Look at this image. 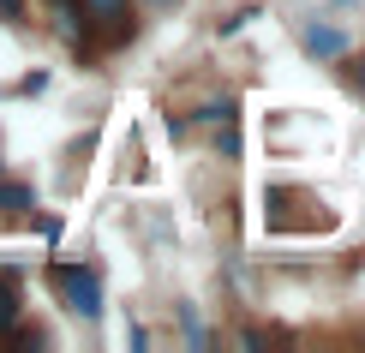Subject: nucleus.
I'll return each mask as SVG.
<instances>
[{"label": "nucleus", "instance_id": "0eeeda50", "mask_svg": "<svg viewBox=\"0 0 365 353\" xmlns=\"http://www.w3.org/2000/svg\"><path fill=\"white\" fill-rule=\"evenodd\" d=\"M341 60H347V54H341ZM341 72H347V84H354V96H365V54H354Z\"/></svg>", "mask_w": 365, "mask_h": 353}, {"label": "nucleus", "instance_id": "1a4fd4ad", "mask_svg": "<svg viewBox=\"0 0 365 353\" xmlns=\"http://www.w3.org/2000/svg\"><path fill=\"white\" fill-rule=\"evenodd\" d=\"M144 12H168V6H180V0H138Z\"/></svg>", "mask_w": 365, "mask_h": 353}, {"label": "nucleus", "instance_id": "f257e3e1", "mask_svg": "<svg viewBox=\"0 0 365 353\" xmlns=\"http://www.w3.org/2000/svg\"><path fill=\"white\" fill-rule=\"evenodd\" d=\"M78 19L96 42V54H120L138 36V0H78Z\"/></svg>", "mask_w": 365, "mask_h": 353}, {"label": "nucleus", "instance_id": "7ed1b4c3", "mask_svg": "<svg viewBox=\"0 0 365 353\" xmlns=\"http://www.w3.org/2000/svg\"><path fill=\"white\" fill-rule=\"evenodd\" d=\"M48 287L60 294V305H66L72 317H84V324H96L102 317V282L90 264H72V257H54L48 264Z\"/></svg>", "mask_w": 365, "mask_h": 353}, {"label": "nucleus", "instance_id": "423d86ee", "mask_svg": "<svg viewBox=\"0 0 365 353\" xmlns=\"http://www.w3.org/2000/svg\"><path fill=\"white\" fill-rule=\"evenodd\" d=\"M24 317V300H19V282L12 275H0V342H6V329Z\"/></svg>", "mask_w": 365, "mask_h": 353}, {"label": "nucleus", "instance_id": "9b49d317", "mask_svg": "<svg viewBox=\"0 0 365 353\" xmlns=\"http://www.w3.org/2000/svg\"><path fill=\"white\" fill-rule=\"evenodd\" d=\"M0 174H6V168H0Z\"/></svg>", "mask_w": 365, "mask_h": 353}, {"label": "nucleus", "instance_id": "9d476101", "mask_svg": "<svg viewBox=\"0 0 365 353\" xmlns=\"http://www.w3.org/2000/svg\"><path fill=\"white\" fill-rule=\"evenodd\" d=\"M42 6H48V12H66V6H78V0H42Z\"/></svg>", "mask_w": 365, "mask_h": 353}, {"label": "nucleus", "instance_id": "6e6552de", "mask_svg": "<svg viewBox=\"0 0 365 353\" xmlns=\"http://www.w3.org/2000/svg\"><path fill=\"white\" fill-rule=\"evenodd\" d=\"M0 19H12V24H19V19H24V0H0Z\"/></svg>", "mask_w": 365, "mask_h": 353}, {"label": "nucleus", "instance_id": "f03ea898", "mask_svg": "<svg viewBox=\"0 0 365 353\" xmlns=\"http://www.w3.org/2000/svg\"><path fill=\"white\" fill-rule=\"evenodd\" d=\"M264 222H269V234H312V227H329L336 216L299 186H269L264 192Z\"/></svg>", "mask_w": 365, "mask_h": 353}, {"label": "nucleus", "instance_id": "39448f33", "mask_svg": "<svg viewBox=\"0 0 365 353\" xmlns=\"http://www.w3.org/2000/svg\"><path fill=\"white\" fill-rule=\"evenodd\" d=\"M299 42H306L312 60H341V54H347V30H341V24H324V19H306Z\"/></svg>", "mask_w": 365, "mask_h": 353}, {"label": "nucleus", "instance_id": "20e7f679", "mask_svg": "<svg viewBox=\"0 0 365 353\" xmlns=\"http://www.w3.org/2000/svg\"><path fill=\"white\" fill-rule=\"evenodd\" d=\"M0 222H36V186L0 174Z\"/></svg>", "mask_w": 365, "mask_h": 353}]
</instances>
